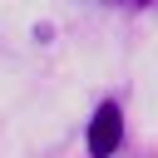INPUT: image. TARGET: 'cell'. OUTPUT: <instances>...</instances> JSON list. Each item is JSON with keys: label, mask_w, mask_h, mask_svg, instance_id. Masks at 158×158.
<instances>
[{"label": "cell", "mask_w": 158, "mask_h": 158, "mask_svg": "<svg viewBox=\"0 0 158 158\" xmlns=\"http://www.w3.org/2000/svg\"><path fill=\"white\" fill-rule=\"evenodd\" d=\"M118 143H123V114H118V104H99L89 118V153L109 158V153H118Z\"/></svg>", "instance_id": "cell-1"}, {"label": "cell", "mask_w": 158, "mask_h": 158, "mask_svg": "<svg viewBox=\"0 0 158 158\" xmlns=\"http://www.w3.org/2000/svg\"><path fill=\"white\" fill-rule=\"evenodd\" d=\"M114 5H148V0H114Z\"/></svg>", "instance_id": "cell-2"}]
</instances>
